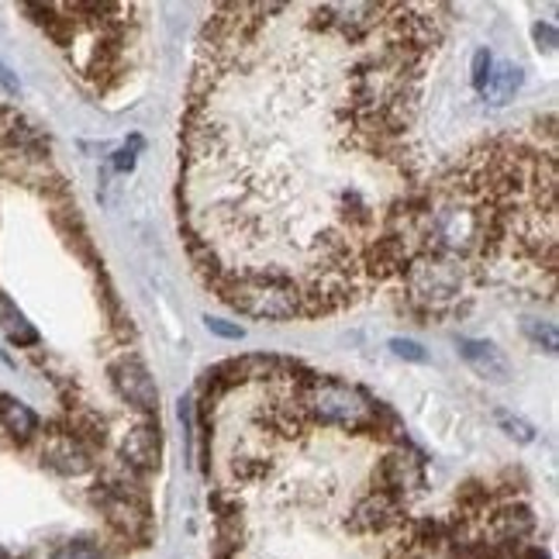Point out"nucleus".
<instances>
[{"instance_id":"f257e3e1","label":"nucleus","mask_w":559,"mask_h":559,"mask_svg":"<svg viewBox=\"0 0 559 559\" xmlns=\"http://www.w3.org/2000/svg\"><path fill=\"white\" fill-rule=\"evenodd\" d=\"M397 280L404 284V308L421 325H432V321L442 318H463L469 311L466 305H460L469 270L456 260H445V255H415Z\"/></svg>"},{"instance_id":"f03ea898","label":"nucleus","mask_w":559,"mask_h":559,"mask_svg":"<svg viewBox=\"0 0 559 559\" xmlns=\"http://www.w3.org/2000/svg\"><path fill=\"white\" fill-rule=\"evenodd\" d=\"M305 412L311 425L335 428V432H349V436H367V428L377 415V401L356 383L311 370L305 380Z\"/></svg>"},{"instance_id":"7ed1b4c3","label":"nucleus","mask_w":559,"mask_h":559,"mask_svg":"<svg viewBox=\"0 0 559 559\" xmlns=\"http://www.w3.org/2000/svg\"><path fill=\"white\" fill-rule=\"evenodd\" d=\"M228 308L242 311L249 318L260 321H290V318H305V305H300V287L297 280L284 273H239L228 276L214 287Z\"/></svg>"},{"instance_id":"20e7f679","label":"nucleus","mask_w":559,"mask_h":559,"mask_svg":"<svg viewBox=\"0 0 559 559\" xmlns=\"http://www.w3.org/2000/svg\"><path fill=\"white\" fill-rule=\"evenodd\" d=\"M425 484H428L425 456L407 439L397 445H386L383 456L370 469V490L391 493V498H397L401 504H407L415 493H421Z\"/></svg>"},{"instance_id":"39448f33","label":"nucleus","mask_w":559,"mask_h":559,"mask_svg":"<svg viewBox=\"0 0 559 559\" xmlns=\"http://www.w3.org/2000/svg\"><path fill=\"white\" fill-rule=\"evenodd\" d=\"M107 383L118 394L121 404L132 407L142 418H156L159 412V386L153 370L145 367V359L132 349L118 353L111 362H107Z\"/></svg>"},{"instance_id":"423d86ee","label":"nucleus","mask_w":559,"mask_h":559,"mask_svg":"<svg viewBox=\"0 0 559 559\" xmlns=\"http://www.w3.org/2000/svg\"><path fill=\"white\" fill-rule=\"evenodd\" d=\"M41 466H46L49 473H56V477H67V480H80V477H91V473H97V453H91L87 445H83L80 439L70 436L67 425H56L49 428V432H41Z\"/></svg>"},{"instance_id":"0eeeda50","label":"nucleus","mask_w":559,"mask_h":559,"mask_svg":"<svg viewBox=\"0 0 559 559\" xmlns=\"http://www.w3.org/2000/svg\"><path fill=\"white\" fill-rule=\"evenodd\" d=\"M118 456L132 466L139 477H153V473L163 466V428L156 418H145L135 428H128L118 442Z\"/></svg>"},{"instance_id":"6e6552de","label":"nucleus","mask_w":559,"mask_h":559,"mask_svg":"<svg viewBox=\"0 0 559 559\" xmlns=\"http://www.w3.org/2000/svg\"><path fill=\"white\" fill-rule=\"evenodd\" d=\"M460 356H463L466 367L487 383H508L511 380L508 356L487 338H460Z\"/></svg>"},{"instance_id":"1a4fd4ad","label":"nucleus","mask_w":559,"mask_h":559,"mask_svg":"<svg viewBox=\"0 0 559 559\" xmlns=\"http://www.w3.org/2000/svg\"><path fill=\"white\" fill-rule=\"evenodd\" d=\"M0 428L8 432L11 442L28 445L41 436V421L25 401H17L11 394H0Z\"/></svg>"},{"instance_id":"9d476101","label":"nucleus","mask_w":559,"mask_h":559,"mask_svg":"<svg viewBox=\"0 0 559 559\" xmlns=\"http://www.w3.org/2000/svg\"><path fill=\"white\" fill-rule=\"evenodd\" d=\"M0 332H4L8 342H14L17 349L38 346V329L32 325V321L25 318V311H21L4 290H0Z\"/></svg>"},{"instance_id":"9b49d317","label":"nucleus","mask_w":559,"mask_h":559,"mask_svg":"<svg viewBox=\"0 0 559 559\" xmlns=\"http://www.w3.org/2000/svg\"><path fill=\"white\" fill-rule=\"evenodd\" d=\"M67 428H70L73 439H80L91 449V453L107 449V421L97 412H91V407H73L70 418H67Z\"/></svg>"},{"instance_id":"f8f14e48","label":"nucleus","mask_w":559,"mask_h":559,"mask_svg":"<svg viewBox=\"0 0 559 559\" xmlns=\"http://www.w3.org/2000/svg\"><path fill=\"white\" fill-rule=\"evenodd\" d=\"M522 80H525V73H522L519 62H493V73H490V83H487L484 97L490 104H508L514 94H519Z\"/></svg>"},{"instance_id":"ddd939ff","label":"nucleus","mask_w":559,"mask_h":559,"mask_svg":"<svg viewBox=\"0 0 559 559\" xmlns=\"http://www.w3.org/2000/svg\"><path fill=\"white\" fill-rule=\"evenodd\" d=\"M49 559H115V552L97 535H70L67 543H59L52 549Z\"/></svg>"},{"instance_id":"4468645a","label":"nucleus","mask_w":559,"mask_h":559,"mask_svg":"<svg viewBox=\"0 0 559 559\" xmlns=\"http://www.w3.org/2000/svg\"><path fill=\"white\" fill-rule=\"evenodd\" d=\"M493 421L501 425V432H504L508 439L522 442V445L535 442V425H532V421H525L522 415L508 412V407H498V412H493Z\"/></svg>"},{"instance_id":"2eb2a0df","label":"nucleus","mask_w":559,"mask_h":559,"mask_svg":"<svg viewBox=\"0 0 559 559\" xmlns=\"http://www.w3.org/2000/svg\"><path fill=\"white\" fill-rule=\"evenodd\" d=\"M522 332L532 338V346L535 349H543V353H556L559 346V335H556V325L552 321H522Z\"/></svg>"},{"instance_id":"dca6fc26","label":"nucleus","mask_w":559,"mask_h":559,"mask_svg":"<svg viewBox=\"0 0 559 559\" xmlns=\"http://www.w3.org/2000/svg\"><path fill=\"white\" fill-rule=\"evenodd\" d=\"M490 73H493V56H490V49H477V52H473V67H469L473 91L484 94L487 83H490Z\"/></svg>"},{"instance_id":"f3484780","label":"nucleus","mask_w":559,"mask_h":559,"mask_svg":"<svg viewBox=\"0 0 559 559\" xmlns=\"http://www.w3.org/2000/svg\"><path fill=\"white\" fill-rule=\"evenodd\" d=\"M139 153H142V139L132 135V139L124 142V148H118V153H115V169H118V174H132Z\"/></svg>"},{"instance_id":"a211bd4d","label":"nucleus","mask_w":559,"mask_h":559,"mask_svg":"<svg viewBox=\"0 0 559 559\" xmlns=\"http://www.w3.org/2000/svg\"><path fill=\"white\" fill-rule=\"evenodd\" d=\"M391 353L397 359H407V362H428L425 346H418L415 338H391Z\"/></svg>"},{"instance_id":"6ab92c4d","label":"nucleus","mask_w":559,"mask_h":559,"mask_svg":"<svg viewBox=\"0 0 559 559\" xmlns=\"http://www.w3.org/2000/svg\"><path fill=\"white\" fill-rule=\"evenodd\" d=\"M204 325H207V332H214V335H222V338H231V342H239V338H246V329L242 325H235V321H225V318H204Z\"/></svg>"},{"instance_id":"aec40b11","label":"nucleus","mask_w":559,"mask_h":559,"mask_svg":"<svg viewBox=\"0 0 559 559\" xmlns=\"http://www.w3.org/2000/svg\"><path fill=\"white\" fill-rule=\"evenodd\" d=\"M532 38H535V46H539V52H556V28L549 25V21H535L532 25Z\"/></svg>"},{"instance_id":"412c9836","label":"nucleus","mask_w":559,"mask_h":559,"mask_svg":"<svg viewBox=\"0 0 559 559\" xmlns=\"http://www.w3.org/2000/svg\"><path fill=\"white\" fill-rule=\"evenodd\" d=\"M0 87H4L11 97H14V94H21V87H17V76H14V73L4 67V62H0Z\"/></svg>"},{"instance_id":"4be33fe9","label":"nucleus","mask_w":559,"mask_h":559,"mask_svg":"<svg viewBox=\"0 0 559 559\" xmlns=\"http://www.w3.org/2000/svg\"><path fill=\"white\" fill-rule=\"evenodd\" d=\"M0 559H17V556H14V552H8L4 546H0Z\"/></svg>"},{"instance_id":"5701e85b","label":"nucleus","mask_w":559,"mask_h":559,"mask_svg":"<svg viewBox=\"0 0 559 559\" xmlns=\"http://www.w3.org/2000/svg\"><path fill=\"white\" fill-rule=\"evenodd\" d=\"M17 559H35V556H17Z\"/></svg>"},{"instance_id":"b1692460","label":"nucleus","mask_w":559,"mask_h":559,"mask_svg":"<svg viewBox=\"0 0 559 559\" xmlns=\"http://www.w3.org/2000/svg\"><path fill=\"white\" fill-rule=\"evenodd\" d=\"M0 359H4V356H0Z\"/></svg>"}]
</instances>
